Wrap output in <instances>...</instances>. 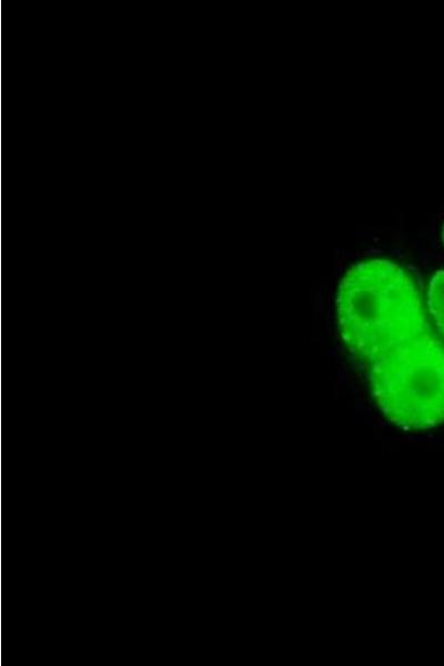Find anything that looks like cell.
Wrapping results in <instances>:
<instances>
[{
  "label": "cell",
  "instance_id": "1",
  "mask_svg": "<svg viewBox=\"0 0 444 666\" xmlns=\"http://www.w3.org/2000/svg\"><path fill=\"white\" fill-rule=\"evenodd\" d=\"M336 315L386 418L405 430L443 423L444 342L411 274L386 259L352 265L337 289Z\"/></svg>",
  "mask_w": 444,
  "mask_h": 666
},
{
  "label": "cell",
  "instance_id": "2",
  "mask_svg": "<svg viewBox=\"0 0 444 666\" xmlns=\"http://www.w3.org/2000/svg\"><path fill=\"white\" fill-rule=\"evenodd\" d=\"M427 306L437 333L444 342V270L435 272L430 281Z\"/></svg>",
  "mask_w": 444,
  "mask_h": 666
},
{
  "label": "cell",
  "instance_id": "3",
  "mask_svg": "<svg viewBox=\"0 0 444 666\" xmlns=\"http://www.w3.org/2000/svg\"><path fill=\"white\" fill-rule=\"evenodd\" d=\"M442 241L444 243V224H443V228H442Z\"/></svg>",
  "mask_w": 444,
  "mask_h": 666
}]
</instances>
